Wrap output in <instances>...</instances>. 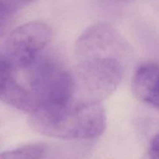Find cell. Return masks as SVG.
Here are the masks:
<instances>
[{
    "label": "cell",
    "mask_w": 159,
    "mask_h": 159,
    "mask_svg": "<svg viewBox=\"0 0 159 159\" xmlns=\"http://www.w3.org/2000/svg\"><path fill=\"white\" fill-rule=\"evenodd\" d=\"M51 37V29L46 23H26L9 34L2 54L15 70L25 69L41 55Z\"/></svg>",
    "instance_id": "obj_4"
},
{
    "label": "cell",
    "mask_w": 159,
    "mask_h": 159,
    "mask_svg": "<svg viewBox=\"0 0 159 159\" xmlns=\"http://www.w3.org/2000/svg\"><path fill=\"white\" fill-rule=\"evenodd\" d=\"M47 152L43 144H31L0 153V159H42Z\"/></svg>",
    "instance_id": "obj_7"
},
{
    "label": "cell",
    "mask_w": 159,
    "mask_h": 159,
    "mask_svg": "<svg viewBox=\"0 0 159 159\" xmlns=\"http://www.w3.org/2000/svg\"><path fill=\"white\" fill-rule=\"evenodd\" d=\"M131 87L137 99L159 110V65L146 63L138 67Z\"/></svg>",
    "instance_id": "obj_6"
},
{
    "label": "cell",
    "mask_w": 159,
    "mask_h": 159,
    "mask_svg": "<svg viewBox=\"0 0 159 159\" xmlns=\"http://www.w3.org/2000/svg\"><path fill=\"white\" fill-rule=\"evenodd\" d=\"M11 12L15 14L17 11L32 3L35 0H4Z\"/></svg>",
    "instance_id": "obj_9"
},
{
    "label": "cell",
    "mask_w": 159,
    "mask_h": 159,
    "mask_svg": "<svg viewBox=\"0 0 159 159\" xmlns=\"http://www.w3.org/2000/svg\"><path fill=\"white\" fill-rule=\"evenodd\" d=\"M13 15L7 7L4 0H0V34L7 27Z\"/></svg>",
    "instance_id": "obj_8"
},
{
    "label": "cell",
    "mask_w": 159,
    "mask_h": 159,
    "mask_svg": "<svg viewBox=\"0 0 159 159\" xmlns=\"http://www.w3.org/2000/svg\"><path fill=\"white\" fill-rule=\"evenodd\" d=\"M148 155L150 159H159V133L151 141L148 148Z\"/></svg>",
    "instance_id": "obj_10"
},
{
    "label": "cell",
    "mask_w": 159,
    "mask_h": 159,
    "mask_svg": "<svg viewBox=\"0 0 159 159\" xmlns=\"http://www.w3.org/2000/svg\"><path fill=\"white\" fill-rule=\"evenodd\" d=\"M23 82L38 104L42 107L62 105L74 99L73 75L58 64L41 55L30 66L23 70Z\"/></svg>",
    "instance_id": "obj_2"
},
{
    "label": "cell",
    "mask_w": 159,
    "mask_h": 159,
    "mask_svg": "<svg viewBox=\"0 0 159 159\" xmlns=\"http://www.w3.org/2000/svg\"><path fill=\"white\" fill-rule=\"evenodd\" d=\"M37 133L63 140L93 139L102 134L107 116L100 102L73 99L63 105L42 107L30 114Z\"/></svg>",
    "instance_id": "obj_1"
},
{
    "label": "cell",
    "mask_w": 159,
    "mask_h": 159,
    "mask_svg": "<svg viewBox=\"0 0 159 159\" xmlns=\"http://www.w3.org/2000/svg\"><path fill=\"white\" fill-rule=\"evenodd\" d=\"M124 74L123 60L99 57L78 61L73 78L77 100L102 102L117 89Z\"/></svg>",
    "instance_id": "obj_3"
},
{
    "label": "cell",
    "mask_w": 159,
    "mask_h": 159,
    "mask_svg": "<svg viewBox=\"0 0 159 159\" xmlns=\"http://www.w3.org/2000/svg\"><path fill=\"white\" fill-rule=\"evenodd\" d=\"M129 47L115 28L107 23H96L80 35L75 46L77 61L91 57H111L124 61Z\"/></svg>",
    "instance_id": "obj_5"
}]
</instances>
